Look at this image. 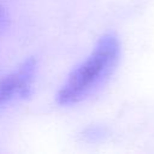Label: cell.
<instances>
[{
	"instance_id": "obj_3",
	"label": "cell",
	"mask_w": 154,
	"mask_h": 154,
	"mask_svg": "<svg viewBox=\"0 0 154 154\" xmlns=\"http://www.w3.org/2000/svg\"><path fill=\"white\" fill-rule=\"evenodd\" d=\"M4 20H5V16H4V12H2V10L0 7V28H1L2 23H4Z\"/></svg>"
},
{
	"instance_id": "obj_2",
	"label": "cell",
	"mask_w": 154,
	"mask_h": 154,
	"mask_svg": "<svg viewBox=\"0 0 154 154\" xmlns=\"http://www.w3.org/2000/svg\"><path fill=\"white\" fill-rule=\"evenodd\" d=\"M36 69V59L28 58L12 72L0 78V108L30 94L35 81Z\"/></svg>"
},
{
	"instance_id": "obj_1",
	"label": "cell",
	"mask_w": 154,
	"mask_h": 154,
	"mask_svg": "<svg viewBox=\"0 0 154 154\" xmlns=\"http://www.w3.org/2000/svg\"><path fill=\"white\" fill-rule=\"evenodd\" d=\"M120 57V42L116 34L100 37L91 53L69 75L57 94L61 106L83 101L96 91L112 75Z\"/></svg>"
}]
</instances>
